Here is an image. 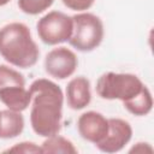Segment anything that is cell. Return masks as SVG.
<instances>
[{"label": "cell", "instance_id": "obj_1", "mask_svg": "<svg viewBox=\"0 0 154 154\" xmlns=\"http://www.w3.org/2000/svg\"><path fill=\"white\" fill-rule=\"evenodd\" d=\"M29 93L31 95L30 124L34 132L42 137L59 134L64 103L60 87L49 79L38 78L31 83Z\"/></svg>", "mask_w": 154, "mask_h": 154}, {"label": "cell", "instance_id": "obj_2", "mask_svg": "<svg viewBox=\"0 0 154 154\" xmlns=\"http://www.w3.org/2000/svg\"><path fill=\"white\" fill-rule=\"evenodd\" d=\"M0 55L20 69L31 67L37 63L40 49L24 23L13 22L0 29Z\"/></svg>", "mask_w": 154, "mask_h": 154}, {"label": "cell", "instance_id": "obj_3", "mask_svg": "<svg viewBox=\"0 0 154 154\" xmlns=\"http://www.w3.org/2000/svg\"><path fill=\"white\" fill-rule=\"evenodd\" d=\"M95 88L101 99L120 100L124 103L140 95L146 85L136 75L106 72L97 78Z\"/></svg>", "mask_w": 154, "mask_h": 154}, {"label": "cell", "instance_id": "obj_4", "mask_svg": "<svg viewBox=\"0 0 154 154\" xmlns=\"http://www.w3.org/2000/svg\"><path fill=\"white\" fill-rule=\"evenodd\" d=\"M73 29L69 43L79 52H91L97 48L103 40L102 20L89 12L72 16Z\"/></svg>", "mask_w": 154, "mask_h": 154}, {"label": "cell", "instance_id": "obj_5", "mask_svg": "<svg viewBox=\"0 0 154 154\" xmlns=\"http://www.w3.org/2000/svg\"><path fill=\"white\" fill-rule=\"evenodd\" d=\"M40 40L49 46L69 41L72 35L73 19L60 11H51L38 19L36 24Z\"/></svg>", "mask_w": 154, "mask_h": 154}, {"label": "cell", "instance_id": "obj_6", "mask_svg": "<svg viewBox=\"0 0 154 154\" xmlns=\"http://www.w3.org/2000/svg\"><path fill=\"white\" fill-rule=\"evenodd\" d=\"M78 66L77 55L67 47H58L47 53L45 58L46 72L57 78L65 79L72 76Z\"/></svg>", "mask_w": 154, "mask_h": 154}, {"label": "cell", "instance_id": "obj_7", "mask_svg": "<svg viewBox=\"0 0 154 154\" xmlns=\"http://www.w3.org/2000/svg\"><path fill=\"white\" fill-rule=\"evenodd\" d=\"M131 137L132 128L129 122L120 118H109L106 137L95 146L103 153H117L130 142Z\"/></svg>", "mask_w": 154, "mask_h": 154}, {"label": "cell", "instance_id": "obj_8", "mask_svg": "<svg viewBox=\"0 0 154 154\" xmlns=\"http://www.w3.org/2000/svg\"><path fill=\"white\" fill-rule=\"evenodd\" d=\"M77 129L82 138L97 144L108 132V119L100 112L88 111L79 116Z\"/></svg>", "mask_w": 154, "mask_h": 154}, {"label": "cell", "instance_id": "obj_9", "mask_svg": "<svg viewBox=\"0 0 154 154\" xmlns=\"http://www.w3.org/2000/svg\"><path fill=\"white\" fill-rule=\"evenodd\" d=\"M66 101L67 106L75 111L87 107L91 101L89 79L84 76L72 78L66 85Z\"/></svg>", "mask_w": 154, "mask_h": 154}, {"label": "cell", "instance_id": "obj_10", "mask_svg": "<svg viewBox=\"0 0 154 154\" xmlns=\"http://www.w3.org/2000/svg\"><path fill=\"white\" fill-rule=\"evenodd\" d=\"M0 101L8 109L22 112L31 103V95L25 87L10 85L0 88Z\"/></svg>", "mask_w": 154, "mask_h": 154}, {"label": "cell", "instance_id": "obj_11", "mask_svg": "<svg viewBox=\"0 0 154 154\" xmlns=\"http://www.w3.org/2000/svg\"><path fill=\"white\" fill-rule=\"evenodd\" d=\"M24 130V118L20 112L12 109L0 111V138H14Z\"/></svg>", "mask_w": 154, "mask_h": 154}, {"label": "cell", "instance_id": "obj_12", "mask_svg": "<svg viewBox=\"0 0 154 154\" xmlns=\"http://www.w3.org/2000/svg\"><path fill=\"white\" fill-rule=\"evenodd\" d=\"M123 105L134 116H137V117L147 116L152 111V108H153L152 93L146 87L140 95H137L135 99H132V100H130L128 102H124Z\"/></svg>", "mask_w": 154, "mask_h": 154}, {"label": "cell", "instance_id": "obj_13", "mask_svg": "<svg viewBox=\"0 0 154 154\" xmlns=\"http://www.w3.org/2000/svg\"><path fill=\"white\" fill-rule=\"evenodd\" d=\"M41 148H42V153H54V154H58V153L76 154L77 153V149L73 146V143L70 140L63 136H59L58 134L46 137V140L41 144Z\"/></svg>", "mask_w": 154, "mask_h": 154}, {"label": "cell", "instance_id": "obj_14", "mask_svg": "<svg viewBox=\"0 0 154 154\" xmlns=\"http://www.w3.org/2000/svg\"><path fill=\"white\" fill-rule=\"evenodd\" d=\"M10 85H20L25 87V79L22 73L17 70L0 64V88Z\"/></svg>", "mask_w": 154, "mask_h": 154}, {"label": "cell", "instance_id": "obj_15", "mask_svg": "<svg viewBox=\"0 0 154 154\" xmlns=\"http://www.w3.org/2000/svg\"><path fill=\"white\" fill-rule=\"evenodd\" d=\"M53 2L54 0H18V7L26 14L36 16L49 8Z\"/></svg>", "mask_w": 154, "mask_h": 154}, {"label": "cell", "instance_id": "obj_16", "mask_svg": "<svg viewBox=\"0 0 154 154\" xmlns=\"http://www.w3.org/2000/svg\"><path fill=\"white\" fill-rule=\"evenodd\" d=\"M6 153H42V148L34 142H20L5 150Z\"/></svg>", "mask_w": 154, "mask_h": 154}, {"label": "cell", "instance_id": "obj_17", "mask_svg": "<svg viewBox=\"0 0 154 154\" xmlns=\"http://www.w3.org/2000/svg\"><path fill=\"white\" fill-rule=\"evenodd\" d=\"M63 4L72 11H85L90 8L95 0H61Z\"/></svg>", "mask_w": 154, "mask_h": 154}, {"label": "cell", "instance_id": "obj_18", "mask_svg": "<svg viewBox=\"0 0 154 154\" xmlns=\"http://www.w3.org/2000/svg\"><path fill=\"white\" fill-rule=\"evenodd\" d=\"M130 153H152L153 152V148H152V146L149 144V143H147V142H138V143H136L130 150H129Z\"/></svg>", "mask_w": 154, "mask_h": 154}, {"label": "cell", "instance_id": "obj_19", "mask_svg": "<svg viewBox=\"0 0 154 154\" xmlns=\"http://www.w3.org/2000/svg\"><path fill=\"white\" fill-rule=\"evenodd\" d=\"M11 0H0V6H5L6 4H8Z\"/></svg>", "mask_w": 154, "mask_h": 154}]
</instances>
